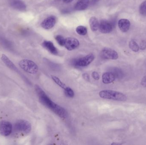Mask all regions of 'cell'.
Masks as SVG:
<instances>
[{"mask_svg":"<svg viewBox=\"0 0 146 145\" xmlns=\"http://www.w3.org/2000/svg\"><path fill=\"white\" fill-rule=\"evenodd\" d=\"M35 89L39 96V100L42 104L47 106L61 118H66L67 112L63 107L52 101L39 86L36 85Z\"/></svg>","mask_w":146,"mask_h":145,"instance_id":"6da1fadb","label":"cell"},{"mask_svg":"<svg viewBox=\"0 0 146 145\" xmlns=\"http://www.w3.org/2000/svg\"><path fill=\"white\" fill-rule=\"evenodd\" d=\"M99 96L102 98L124 101L127 99V96L120 92L113 90H105L100 91Z\"/></svg>","mask_w":146,"mask_h":145,"instance_id":"7a4b0ae2","label":"cell"},{"mask_svg":"<svg viewBox=\"0 0 146 145\" xmlns=\"http://www.w3.org/2000/svg\"><path fill=\"white\" fill-rule=\"evenodd\" d=\"M19 66L23 70L30 74H36L38 71L36 64L30 60H22L19 62Z\"/></svg>","mask_w":146,"mask_h":145,"instance_id":"3957f363","label":"cell"},{"mask_svg":"<svg viewBox=\"0 0 146 145\" xmlns=\"http://www.w3.org/2000/svg\"><path fill=\"white\" fill-rule=\"evenodd\" d=\"M31 123L26 120H19L15 124V130L21 133L28 134L31 132Z\"/></svg>","mask_w":146,"mask_h":145,"instance_id":"277c9868","label":"cell"},{"mask_svg":"<svg viewBox=\"0 0 146 145\" xmlns=\"http://www.w3.org/2000/svg\"><path fill=\"white\" fill-rule=\"evenodd\" d=\"M94 54L91 53L74 61V65L77 67H85L89 65L94 60Z\"/></svg>","mask_w":146,"mask_h":145,"instance_id":"5b68a950","label":"cell"},{"mask_svg":"<svg viewBox=\"0 0 146 145\" xmlns=\"http://www.w3.org/2000/svg\"><path fill=\"white\" fill-rule=\"evenodd\" d=\"M101 57L104 59L116 60L118 54L116 51L109 48H105L100 52Z\"/></svg>","mask_w":146,"mask_h":145,"instance_id":"8992f818","label":"cell"},{"mask_svg":"<svg viewBox=\"0 0 146 145\" xmlns=\"http://www.w3.org/2000/svg\"><path fill=\"white\" fill-rule=\"evenodd\" d=\"M13 130V126L9 122L6 121H0V134L3 136L10 135Z\"/></svg>","mask_w":146,"mask_h":145,"instance_id":"52a82bcc","label":"cell"},{"mask_svg":"<svg viewBox=\"0 0 146 145\" xmlns=\"http://www.w3.org/2000/svg\"><path fill=\"white\" fill-rule=\"evenodd\" d=\"M79 41L74 37H68L65 39L64 46L69 51L74 50L79 47Z\"/></svg>","mask_w":146,"mask_h":145,"instance_id":"ba28073f","label":"cell"},{"mask_svg":"<svg viewBox=\"0 0 146 145\" xmlns=\"http://www.w3.org/2000/svg\"><path fill=\"white\" fill-rule=\"evenodd\" d=\"M56 23V18L54 16H50L45 18L41 24L42 28L46 30H49L53 28Z\"/></svg>","mask_w":146,"mask_h":145,"instance_id":"9c48e42d","label":"cell"},{"mask_svg":"<svg viewBox=\"0 0 146 145\" xmlns=\"http://www.w3.org/2000/svg\"><path fill=\"white\" fill-rule=\"evenodd\" d=\"M99 29L100 32L104 34L110 33L113 30L112 24L109 21L103 20L100 24Z\"/></svg>","mask_w":146,"mask_h":145,"instance_id":"30bf717a","label":"cell"},{"mask_svg":"<svg viewBox=\"0 0 146 145\" xmlns=\"http://www.w3.org/2000/svg\"><path fill=\"white\" fill-rule=\"evenodd\" d=\"M10 6L14 9L23 11L26 10V6L21 0H9Z\"/></svg>","mask_w":146,"mask_h":145,"instance_id":"8fae6325","label":"cell"},{"mask_svg":"<svg viewBox=\"0 0 146 145\" xmlns=\"http://www.w3.org/2000/svg\"><path fill=\"white\" fill-rule=\"evenodd\" d=\"M44 47L48 51L52 54L57 55L58 52L56 48L54 46L52 42L50 41H45L43 42L42 44Z\"/></svg>","mask_w":146,"mask_h":145,"instance_id":"7c38bea8","label":"cell"},{"mask_svg":"<svg viewBox=\"0 0 146 145\" xmlns=\"http://www.w3.org/2000/svg\"><path fill=\"white\" fill-rule=\"evenodd\" d=\"M116 77L112 72H109L103 74L102 75V81L105 84H109L114 82Z\"/></svg>","mask_w":146,"mask_h":145,"instance_id":"4fadbf2b","label":"cell"},{"mask_svg":"<svg viewBox=\"0 0 146 145\" xmlns=\"http://www.w3.org/2000/svg\"><path fill=\"white\" fill-rule=\"evenodd\" d=\"M118 26L123 32H127L130 28V21L126 19H122L118 21Z\"/></svg>","mask_w":146,"mask_h":145,"instance_id":"5bb4252c","label":"cell"},{"mask_svg":"<svg viewBox=\"0 0 146 145\" xmlns=\"http://www.w3.org/2000/svg\"><path fill=\"white\" fill-rule=\"evenodd\" d=\"M89 0H78L76 2L75 8L77 10H83L86 9L89 5Z\"/></svg>","mask_w":146,"mask_h":145,"instance_id":"9a60e30c","label":"cell"},{"mask_svg":"<svg viewBox=\"0 0 146 145\" xmlns=\"http://www.w3.org/2000/svg\"><path fill=\"white\" fill-rule=\"evenodd\" d=\"M4 64L7 66L10 69H12V70L14 71H18V69L16 68L15 66V65L12 62V61L9 60V59L4 54H3L2 55L1 58Z\"/></svg>","mask_w":146,"mask_h":145,"instance_id":"2e32d148","label":"cell"},{"mask_svg":"<svg viewBox=\"0 0 146 145\" xmlns=\"http://www.w3.org/2000/svg\"><path fill=\"white\" fill-rule=\"evenodd\" d=\"M89 24L91 30L93 31H96L99 29L100 24L98 19L96 17H91L89 20Z\"/></svg>","mask_w":146,"mask_h":145,"instance_id":"e0dca14e","label":"cell"},{"mask_svg":"<svg viewBox=\"0 0 146 145\" xmlns=\"http://www.w3.org/2000/svg\"><path fill=\"white\" fill-rule=\"evenodd\" d=\"M110 72H112L115 76L116 78H121L123 76V72L121 70L117 67H113L111 68L110 70Z\"/></svg>","mask_w":146,"mask_h":145,"instance_id":"ac0fdd59","label":"cell"},{"mask_svg":"<svg viewBox=\"0 0 146 145\" xmlns=\"http://www.w3.org/2000/svg\"><path fill=\"white\" fill-rule=\"evenodd\" d=\"M51 77H52L53 81H54L58 86H60V87H61L62 88L65 89L66 88L67 86H66V84L63 83L62 82L58 77H57L55 76L52 75L51 76Z\"/></svg>","mask_w":146,"mask_h":145,"instance_id":"d6986e66","label":"cell"},{"mask_svg":"<svg viewBox=\"0 0 146 145\" xmlns=\"http://www.w3.org/2000/svg\"><path fill=\"white\" fill-rule=\"evenodd\" d=\"M76 31L81 35H85L87 33V29L85 26H80L76 27Z\"/></svg>","mask_w":146,"mask_h":145,"instance_id":"ffe728a7","label":"cell"},{"mask_svg":"<svg viewBox=\"0 0 146 145\" xmlns=\"http://www.w3.org/2000/svg\"><path fill=\"white\" fill-rule=\"evenodd\" d=\"M129 47L132 51L138 52L139 50V47L135 41L132 40L129 43Z\"/></svg>","mask_w":146,"mask_h":145,"instance_id":"44dd1931","label":"cell"},{"mask_svg":"<svg viewBox=\"0 0 146 145\" xmlns=\"http://www.w3.org/2000/svg\"><path fill=\"white\" fill-rule=\"evenodd\" d=\"M139 12L143 16H146V0L140 6Z\"/></svg>","mask_w":146,"mask_h":145,"instance_id":"7402d4cb","label":"cell"},{"mask_svg":"<svg viewBox=\"0 0 146 145\" xmlns=\"http://www.w3.org/2000/svg\"><path fill=\"white\" fill-rule=\"evenodd\" d=\"M55 39L59 45L61 46H64L65 39L61 35H57L55 37Z\"/></svg>","mask_w":146,"mask_h":145,"instance_id":"603a6c76","label":"cell"},{"mask_svg":"<svg viewBox=\"0 0 146 145\" xmlns=\"http://www.w3.org/2000/svg\"><path fill=\"white\" fill-rule=\"evenodd\" d=\"M66 94L68 97L70 98H73L74 96V91L69 87H66L65 89Z\"/></svg>","mask_w":146,"mask_h":145,"instance_id":"cb8c5ba5","label":"cell"},{"mask_svg":"<svg viewBox=\"0 0 146 145\" xmlns=\"http://www.w3.org/2000/svg\"><path fill=\"white\" fill-rule=\"evenodd\" d=\"M92 77L95 80H99L100 78L99 74H98V72H92Z\"/></svg>","mask_w":146,"mask_h":145,"instance_id":"d4e9b609","label":"cell"},{"mask_svg":"<svg viewBox=\"0 0 146 145\" xmlns=\"http://www.w3.org/2000/svg\"><path fill=\"white\" fill-rule=\"evenodd\" d=\"M140 49L142 50H144L146 48V41H143L141 43L140 47Z\"/></svg>","mask_w":146,"mask_h":145,"instance_id":"484cf974","label":"cell"},{"mask_svg":"<svg viewBox=\"0 0 146 145\" xmlns=\"http://www.w3.org/2000/svg\"><path fill=\"white\" fill-rule=\"evenodd\" d=\"M82 77H83V78H84L86 81H90V77H89V75H88V73H83V74H82Z\"/></svg>","mask_w":146,"mask_h":145,"instance_id":"4316f807","label":"cell"},{"mask_svg":"<svg viewBox=\"0 0 146 145\" xmlns=\"http://www.w3.org/2000/svg\"><path fill=\"white\" fill-rule=\"evenodd\" d=\"M141 85L144 87H146V76H145L141 80Z\"/></svg>","mask_w":146,"mask_h":145,"instance_id":"83f0119b","label":"cell"},{"mask_svg":"<svg viewBox=\"0 0 146 145\" xmlns=\"http://www.w3.org/2000/svg\"><path fill=\"white\" fill-rule=\"evenodd\" d=\"M73 0H63V1L66 3H69L72 1Z\"/></svg>","mask_w":146,"mask_h":145,"instance_id":"f1b7e54d","label":"cell"}]
</instances>
